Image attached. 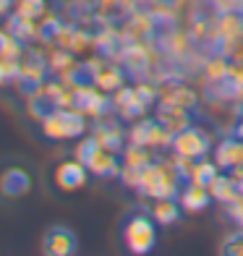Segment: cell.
I'll use <instances>...</instances> for the list:
<instances>
[{
    "label": "cell",
    "instance_id": "30",
    "mask_svg": "<svg viewBox=\"0 0 243 256\" xmlns=\"http://www.w3.org/2000/svg\"><path fill=\"white\" fill-rule=\"evenodd\" d=\"M134 92L138 94V100H142V102L146 104V108L157 100V89H154L152 84H144V81H142V84H136V86H134Z\"/></svg>",
    "mask_w": 243,
    "mask_h": 256
},
{
    "label": "cell",
    "instance_id": "24",
    "mask_svg": "<svg viewBox=\"0 0 243 256\" xmlns=\"http://www.w3.org/2000/svg\"><path fill=\"white\" fill-rule=\"evenodd\" d=\"M74 68H76V60H74V55H71V50H58V52H52L50 55V71H55V74H60L63 78L66 76H71L74 74Z\"/></svg>",
    "mask_w": 243,
    "mask_h": 256
},
{
    "label": "cell",
    "instance_id": "15",
    "mask_svg": "<svg viewBox=\"0 0 243 256\" xmlns=\"http://www.w3.org/2000/svg\"><path fill=\"white\" fill-rule=\"evenodd\" d=\"M94 138L100 142L102 149H108V152H115L118 154L120 149H123V128L118 123H112V120H102L94 126Z\"/></svg>",
    "mask_w": 243,
    "mask_h": 256
},
{
    "label": "cell",
    "instance_id": "3",
    "mask_svg": "<svg viewBox=\"0 0 243 256\" xmlns=\"http://www.w3.org/2000/svg\"><path fill=\"white\" fill-rule=\"evenodd\" d=\"M123 240H126V248L136 256H144L154 248L157 243V222L152 214H142L136 212L126 220L123 225Z\"/></svg>",
    "mask_w": 243,
    "mask_h": 256
},
{
    "label": "cell",
    "instance_id": "11",
    "mask_svg": "<svg viewBox=\"0 0 243 256\" xmlns=\"http://www.w3.org/2000/svg\"><path fill=\"white\" fill-rule=\"evenodd\" d=\"M120 162L115 157V152H108V149H97L94 154L86 160V170L97 178H118L120 176Z\"/></svg>",
    "mask_w": 243,
    "mask_h": 256
},
{
    "label": "cell",
    "instance_id": "36",
    "mask_svg": "<svg viewBox=\"0 0 243 256\" xmlns=\"http://www.w3.org/2000/svg\"><path fill=\"white\" fill-rule=\"evenodd\" d=\"M238 188H240V194H243V178L238 180Z\"/></svg>",
    "mask_w": 243,
    "mask_h": 256
},
{
    "label": "cell",
    "instance_id": "18",
    "mask_svg": "<svg viewBox=\"0 0 243 256\" xmlns=\"http://www.w3.org/2000/svg\"><path fill=\"white\" fill-rule=\"evenodd\" d=\"M152 217L160 228H168V225H176L178 217H180V204L176 199H154L152 206Z\"/></svg>",
    "mask_w": 243,
    "mask_h": 256
},
{
    "label": "cell",
    "instance_id": "6",
    "mask_svg": "<svg viewBox=\"0 0 243 256\" xmlns=\"http://www.w3.org/2000/svg\"><path fill=\"white\" fill-rule=\"evenodd\" d=\"M71 108H76L84 115H108L112 110V97H108V92L97 89L94 84H81L74 86V102Z\"/></svg>",
    "mask_w": 243,
    "mask_h": 256
},
{
    "label": "cell",
    "instance_id": "31",
    "mask_svg": "<svg viewBox=\"0 0 243 256\" xmlns=\"http://www.w3.org/2000/svg\"><path fill=\"white\" fill-rule=\"evenodd\" d=\"M222 251L230 254V256H243V230L238 232V236H230V238H228V243L222 246Z\"/></svg>",
    "mask_w": 243,
    "mask_h": 256
},
{
    "label": "cell",
    "instance_id": "29",
    "mask_svg": "<svg viewBox=\"0 0 243 256\" xmlns=\"http://www.w3.org/2000/svg\"><path fill=\"white\" fill-rule=\"evenodd\" d=\"M58 32H60V21L52 18V16L44 18V24H42V26H37V34H40L42 40H55V37H58Z\"/></svg>",
    "mask_w": 243,
    "mask_h": 256
},
{
    "label": "cell",
    "instance_id": "14",
    "mask_svg": "<svg viewBox=\"0 0 243 256\" xmlns=\"http://www.w3.org/2000/svg\"><path fill=\"white\" fill-rule=\"evenodd\" d=\"M210 194H212V199L220 202V204H233L238 196H240V188H238V180L230 176V172H217V178L210 183Z\"/></svg>",
    "mask_w": 243,
    "mask_h": 256
},
{
    "label": "cell",
    "instance_id": "17",
    "mask_svg": "<svg viewBox=\"0 0 243 256\" xmlns=\"http://www.w3.org/2000/svg\"><path fill=\"white\" fill-rule=\"evenodd\" d=\"M157 120H160V123H165L172 134H178V131H183V128H188V126H191V120H188V110L176 108V104H162L160 112H157Z\"/></svg>",
    "mask_w": 243,
    "mask_h": 256
},
{
    "label": "cell",
    "instance_id": "26",
    "mask_svg": "<svg viewBox=\"0 0 243 256\" xmlns=\"http://www.w3.org/2000/svg\"><path fill=\"white\" fill-rule=\"evenodd\" d=\"M204 71H206V78L210 81H225L228 74H230V66H228V60L222 55H214L212 60L204 66Z\"/></svg>",
    "mask_w": 243,
    "mask_h": 256
},
{
    "label": "cell",
    "instance_id": "1",
    "mask_svg": "<svg viewBox=\"0 0 243 256\" xmlns=\"http://www.w3.org/2000/svg\"><path fill=\"white\" fill-rule=\"evenodd\" d=\"M180 180L183 172L176 165V160H165V162H152L142 170L136 183V191L149 196V199H176L180 191Z\"/></svg>",
    "mask_w": 243,
    "mask_h": 256
},
{
    "label": "cell",
    "instance_id": "35",
    "mask_svg": "<svg viewBox=\"0 0 243 256\" xmlns=\"http://www.w3.org/2000/svg\"><path fill=\"white\" fill-rule=\"evenodd\" d=\"M233 136H238V138H243V118L236 123V131H233Z\"/></svg>",
    "mask_w": 243,
    "mask_h": 256
},
{
    "label": "cell",
    "instance_id": "32",
    "mask_svg": "<svg viewBox=\"0 0 243 256\" xmlns=\"http://www.w3.org/2000/svg\"><path fill=\"white\" fill-rule=\"evenodd\" d=\"M228 214L233 217V220H236V225L243 230V194L238 196L233 204H228Z\"/></svg>",
    "mask_w": 243,
    "mask_h": 256
},
{
    "label": "cell",
    "instance_id": "9",
    "mask_svg": "<svg viewBox=\"0 0 243 256\" xmlns=\"http://www.w3.org/2000/svg\"><path fill=\"white\" fill-rule=\"evenodd\" d=\"M32 188V178L24 168H6L0 172V194L8 199H21Z\"/></svg>",
    "mask_w": 243,
    "mask_h": 256
},
{
    "label": "cell",
    "instance_id": "20",
    "mask_svg": "<svg viewBox=\"0 0 243 256\" xmlns=\"http://www.w3.org/2000/svg\"><path fill=\"white\" fill-rule=\"evenodd\" d=\"M94 86L102 92H118L123 86V71L115 66H100L94 74Z\"/></svg>",
    "mask_w": 243,
    "mask_h": 256
},
{
    "label": "cell",
    "instance_id": "13",
    "mask_svg": "<svg viewBox=\"0 0 243 256\" xmlns=\"http://www.w3.org/2000/svg\"><path fill=\"white\" fill-rule=\"evenodd\" d=\"M112 108L120 112V118H126V120H134V118H138L144 110H146V104L138 100V94L134 89H126V86H120L118 92H115V97H112Z\"/></svg>",
    "mask_w": 243,
    "mask_h": 256
},
{
    "label": "cell",
    "instance_id": "12",
    "mask_svg": "<svg viewBox=\"0 0 243 256\" xmlns=\"http://www.w3.org/2000/svg\"><path fill=\"white\" fill-rule=\"evenodd\" d=\"M214 199L206 186H199V183H186L180 188V206L186 209V212H204L206 206H210Z\"/></svg>",
    "mask_w": 243,
    "mask_h": 256
},
{
    "label": "cell",
    "instance_id": "19",
    "mask_svg": "<svg viewBox=\"0 0 243 256\" xmlns=\"http://www.w3.org/2000/svg\"><path fill=\"white\" fill-rule=\"evenodd\" d=\"M172 134L170 128L165 123H160V120H146V149L152 146V149H168L172 146Z\"/></svg>",
    "mask_w": 243,
    "mask_h": 256
},
{
    "label": "cell",
    "instance_id": "25",
    "mask_svg": "<svg viewBox=\"0 0 243 256\" xmlns=\"http://www.w3.org/2000/svg\"><path fill=\"white\" fill-rule=\"evenodd\" d=\"M162 104H176V108L191 110L194 104H196V94H194L191 89H183V86H178V89H172L170 94L162 97Z\"/></svg>",
    "mask_w": 243,
    "mask_h": 256
},
{
    "label": "cell",
    "instance_id": "22",
    "mask_svg": "<svg viewBox=\"0 0 243 256\" xmlns=\"http://www.w3.org/2000/svg\"><path fill=\"white\" fill-rule=\"evenodd\" d=\"M8 34L16 37L18 42H26L32 37H37V24H34L32 18L21 16V14H14V18L8 21Z\"/></svg>",
    "mask_w": 243,
    "mask_h": 256
},
{
    "label": "cell",
    "instance_id": "33",
    "mask_svg": "<svg viewBox=\"0 0 243 256\" xmlns=\"http://www.w3.org/2000/svg\"><path fill=\"white\" fill-rule=\"evenodd\" d=\"M8 42H10V34H8V32H0V58L6 55V48H8Z\"/></svg>",
    "mask_w": 243,
    "mask_h": 256
},
{
    "label": "cell",
    "instance_id": "7",
    "mask_svg": "<svg viewBox=\"0 0 243 256\" xmlns=\"http://www.w3.org/2000/svg\"><path fill=\"white\" fill-rule=\"evenodd\" d=\"M92 172L86 170L84 162H78V160H66L60 162V165L55 168V186L60 191L66 194H71V191H78V188H84L86 180H89Z\"/></svg>",
    "mask_w": 243,
    "mask_h": 256
},
{
    "label": "cell",
    "instance_id": "2",
    "mask_svg": "<svg viewBox=\"0 0 243 256\" xmlns=\"http://www.w3.org/2000/svg\"><path fill=\"white\" fill-rule=\"evenodd\" d=\"M42 131L52 142H68V138L84 136L86 118L76 108H55L42 118Z\"/></svg>",
    "mask_w": 243,
    "mask_h": 256
},
{
    "label": "cell",
    "instance_id": "16",
    "mask_svg": "<svg viewBox=\"0 0 243 256\" xmlns=\"http://www.w3.org/2000/svg\"><path fill=\"white\" fill-rule=\"evenodd\" d=\"M217 172H220V165H217V162H214V160L202 157V160H194V162H191L186 180L199 183V186H206V188H210V183L217 178Z\"/></svg>",
    "mask_w": 243,
    "mask_h": 256
},
{
    "label": "cell",
    "instance_id": "4",
    "mask_svg": "<svg viewBox=\"0 0 243 256\" xmlns=\"http://www.w3.org/2000/svg\"><path fill=\"white\" fill-rule=\"evenodd\" d=\"M172 152H176L178 157L183 160H202L210 154L212 149V138L206 131H202V128H183V131H178L176 136H172Z\"/></svg>",
    "mask_w": 243,
    "mask_h": 256
},
{
    "label": "cell",
    "instance_id": "23",
    "mask_svg": "<svg viewBox=\"0 0 243 256\" xmlns=\"http://www.w3.org/2000/svg\"><path fill=\"white\" fill-rule=\"evenodd\" d=\"M146 63H149V58H146L144 48H138L136 42L123 48V66L128 68V71H134L136 76L142 74V71H146Z\"/></svg>",
    "mask_w": 243,
    "mask_h": 256
},
{
    "label": "cell",
    "instance_id": "5",
    "mask_svg": "<svg viewBox=\"0 0 243 256\" xmlns=\"http://www.w3.org/2000/svg\"><path fill=\"white\" fill-rule=\"evenodd\" d=\"M50 74V63L44 60L42 55L37 52H29L24 60L18 63V74H16V84L18 89L24 92V94H34L42 84H44V78H48Z\"/></svg>",
    "mask_w": 243,
    "mask_h": 256
},
{
    "label": "cell",
    "instance_id": "21",
    "mask_svg": "<svg viewBox=\"0 0 243 256\" xmlns=\"http://www.w3.org/2000/svg\"><path fill=\"white\" fill-rule=\"evenodd\" d=\"M152 154L146 152V146H138V144H128L123 149V157H120V165L123 168H131V170H144L146 165H152Z\"/></svg>",
    "mask_w": 243,
    "mask_h": 256
},
{
    "label": "cell",
    "instance_id": "28",
    "mask_svg": "<svg viewBox=\"0 0 243 256\" xmlns=\"http://www.w3.org/2000/svg\"><path fill=\"white\" fill-rule=\"evenodd\" d=\"M18 74V63L8 60V58H0V84H8V81H16Z\"/></svg>",
    "mask_w": 243,
    "mask_h": 256
},
{
    "label": "cell",
    "instance_id": "8",
    "mask_svg": "<svg viewBox=\"0 0 243 256\" xmlns=\"http://www.w3.org/2000/svg\"><path fill=\"white\" fill-rule=\"evenodd\" d=\"M76 236L63 225H55L44 232L42 238V251L48 256H74L76 254Z\"/></svg>",
    "mask_w": 243,
    "mask_h": 256
},
{
    "label": "cell",
    "instance_id": "10",
    "mask_svg": "<svg viewBox=\"0 0 243 256\" xmlns=\"http://www.w3.org/2000/svg\"><path fill=\"white\" fill-rule=\"evenodd\" d=\"M214 162L220 165V170H233L243 165V138L230 136L222 138L214 149Z\"/></svg>",
    "mask_w": 243,
    "mask_h": 256
},
{
    "label": "cell",
    "instance_id": "27",
    "mask_svg": "<svg viewBox=\"0 0 243 256\" xmlns=\"http://www.w3.org/2000/svg\"><path fill=\"white\" fill-rule=\"evenodd\" d=\"M44 0H16V14L21 16H26L32 21H37L42 14H44Z\"/></svg>",
    "mask_w": 243,
    "mask_h": 256
},
{
    "label": "cell",
    "instance_id": "34",
    "mask_svg": "<svg viewBox=\"0 0 243 256\" xmlns=\"http://www.w3.org/2000/svg\"><path fill=\"white\" fill-rule=\"evenodd\" d=\"M10 6H14V0H0V16H6L10 10Z\"/></svg>",
    "mask_w": 243,
    "mask_h": 256
}]
</instances>
